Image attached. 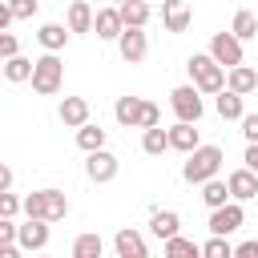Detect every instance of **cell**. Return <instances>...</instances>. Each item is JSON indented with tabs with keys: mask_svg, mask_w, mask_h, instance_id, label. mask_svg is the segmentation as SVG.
I'll return each instance as SVG.
<instances>
[{
	"mask_svg": "<svg viewBox=\"0 0 258 258\" xmlns=\"http://www.w3.org/2000/svg\"><path fill=\"white\" fill-rule=\"evenodd\" d=\"M246 165L258 173V145H250V149H246Z\"/></svg>",
	"mask_w": 258,
	"mask_h": 258,
	"instance_id": "obj_39",
	"label": "cell"
},
{
	"mask_svg": "<svg viewBox=\"0 0 258 258\" xmlns=\"http://www.w3.org/2000/svg\"><path fill=\"white\" fill-rule=\"evenodd\" d=\"M226 198H234L230 194V181H202V202L210 206V210H218V206H226Z\"/></svg>",
	"mask_w": 258,
	"mask_h": 258,
	"instance_id": "obj_24",
	"label": "cell"
},
{
	"mask_svg": "<svg viewBox=\"0 0 258 258\" xmlns=\"http://www.w3.org/2000/svg\"><path fill=\"white\" fill-rule=\"evenodd\" d=\"M24 214L28 218H44V222H60L69 214V198L60 189H36L24 198Z\"/></svg>",
	"mask_w": 258,
	"mask_h": 258,
	"instance_id": "obj_2",
	"label": "cell"
},
{
	"mask_svg": "<svg viewBox=\"0 0 258 258\" xmlns=\"http://www.w3.org/2000/svg\"><path fill=\"white\" fill-rule=\"evenodd\" d=\"M161 24H165V32H185L189 28V4L185 0H165L161 4Z\"/></svg>",
	"mask_w": 258,
	"mask_h": 258,
	"instance_id": "obj_9",
	"label": "cell"
},
{
	"mask_svg": "<svg viewBox=\"0 0 258 258\" xmlns=\"http://www.w3.org/2000/svg\"><path fill=\"white\" fill-rule=\"evenodd\" d=\"M218 113H222L226 121H242V117H246V113H242V93L222 89V93H218Z\"/></svg>",
	"mask_w": 258,
	"mask_h": 258,
	"instance_id": "obj_23",
	"label": "cell"
},
{
	"mask_svg": "<svg viewBox=\"0 0 258 258\" xmlns=\"http://www.w3.org/2000/svg\"><path fill=\"white\" fill-rule=\"evenodd\" d=\"M93 32H97L101 40H117V36L125 32L121 8H101V12H97V20H93Z\"/></svg>",
	"mask_w": 258,
	"mask_h": 258,
	"instance_id": "obj_10",
	"label": "cell"
},
{
	"mask_svg": "<svg viewBox=\"0 0 258 258\" xmlns=\"http://www.w3.org/2000/svg\"><path fill=\"white\" fill-rule=\"evenodd\" d=\"M60 77H64L60 56H56V52H44V56L36 60V69H32V89H36L40 97H52V93H60Z\"/></svg>",
	"mask_w": 258,
	"mask_h": 258,
	"instance_id": "obj_4",
	"label": "cell"
},
{
	"mask_svg": "<svg viewBox=\"0 0 258 258\" xmlns=\"http://www.w3.org/2000/svg\"><path fill=\"white\" fill-rule=\"evenodd\" d=\"M198 121H177L173 129H169V145L173 149H181V153H194L198 149V129H194Z\"/></svg>",
	"mask_w": 258,
	"mask_h": 258,
	"instance_id": "obj_15",
	"label": "cell"
},
{
	"mask_svg": "<svg viewBox=\"0 0 258 258\" xmlns=\"http://www.w3.org/2000/svg\"><path fill=\"white\" fill-rule=\"evenodd\" d=\"M117 8H121L125 28H145V24H149V4H145V0H121Z\"/></svg>",
	"mask_w": 258,
	"mask_h": 258,
	"instance_id": "obj_18",
	"label": "cell"
},
{
	"mask_svg": "<svg viewBox=\"0 0 258 258\" xmlns=\"http://www.w3.org/2000/svg\"><path fill=\"white\" fill-rule=\"evenodd\" d=\"M16 242H20V250H44L48 246V222L44 218H28L20 226V234H16Z\"/></svg>",
	"mask_w": 258,
	"mask_h": 258,
	"instance_id": "obj_8",
	"label": "cell"
},
{
	"mask_svg": "<svg viewBox=\"0 0 258 258\" xmlns=\"http://www.w3.org/2000/svg\"><path fill=\"white\" fill-rule=\"evenodd\" d=\"M202 254H206V258H230L234 250H230V242H226V234H214V238H210V242L202 246Z\"/></svg>",
	"mask_w": 258,
	"mask_h": 258,
	"instance_id": "obj_31",
	"label": "cell"
},
{
	"mask_svg": "<svg viewBox=\"0 0 258 258\" xmlns=\"http://www.w3.org/2000/svg\"><path fill=\"white\" fill-rule=\"evenodd\" d=\"M85 169H89V177H93V181H113V177H117V157H113V153H105V149H93Z\"/></svg>",
	"mask_w": 258,
	"mask_h": 258,
	"instance_id": "obj_13",
	"label": "cell"
},
{
	"mask_svg": "<svg viewBox=\"0 0 258 258\" xmlns=\"http://www.w3.org/2000/svg\"><path fill=\"white\" fill-rule=\"evenodd\" d=\"M161 121V113H157V105L153 101H145V113H141V129H153Z\"/></svg>",
	"mask_w": 258,
	"mask_h": 258,
	"instance_id": "obj_35",
	"label": "cell"
},
{
	"mask_svg": "<svg viewBox=\"0 0 258 258\" xmlns=\"http://www.w3.org/2000/svg\"><path fill=\"white\" fill-rule=\"evenodd\" d=\"M8 4H12V16H16V20H28V16L36 12V0H8Z\"/></svg>",
	"mask_w": 258,
	"mask_h": 258,
	"instance_id": "obj_32",
	"label": "cell"
},
{
	"mask_svg": "<svg viewBox=\"0 0 258 258\" xmlns=\"http://www.w3.org/2000/svg\"><path fill=\"white\" fill-rule=\"evenodd\" d=\"M69 32H73V28H64V24H40L36 40H40L48 52H60V48H64V40H69Z\"/></svg>",
	"mask_w": 258,
	"mask_h": 258,
	"instance_id": "obj_20",
	"label": "cell"
},
{
	"mask_svg": "<svg viewBox=\"0 0 258 258\" xmlns=\"http://www.w3.org/2000/svg\"><path fill=\"white\" fill-rule=\"evenodd\" d=\"M141 149L145 153H165V149H173L169 145V129H161V125H153V129H145V137H141Z\"/></svg>",
	"mask_w": 258,
	"mask_h": 258,
	"instance_id": "obj_25",
	"label": "cell"
},
{
	"mask_svg": "<svg viewBox=\"0 0 258 258\" xmlns=\"http://www.w3.org/2000/svg\"><path fill=\"white\" fill-rule=\"evenodd\" d=\"M210 56H214L218 64L234 69V64H242V40H238L234 32H218V36L210 40Z\"/></svg>",
	"mask_w": 258,
	"mask_h": 258,
	"instance_id": "obj_6",
	"label": "cell"
},
{
	"mask_svg": "<svg viewBox=\"0 0 258 258\" xmlns=\"http://www.w3.org/2000/svg\"><path fill=\"white\" fill-rule=\"evenodd\" d=\"M60 121H64L69 129H81V125L89 121V101H85V97H64V101H60Z\"/></svg>",
	"mask_w": 258,
	"mask_h": 258,
	"instance_id": "obj_14",
	"label": "cell"
},
{
	"mask_svg": "<svg viewBox=\"0 0 258 258\" xmlns=\"http://www.w3.org/2000/svg\"><path fill=\"white\" fill-rule=\"evenodd\" d=\"M101 250H105V242L97 234H81L73 242V258H101Z\"/></svg>",
	"mask_w": 258,
	"mask_h": 258,
	"instance_id": "obj_29",
	"label": "cell"
},
{
	"mask_svg": "<svg viewBox=\"0 0 258 258\" xmlns=\"http://www.w3.org/2000/svg\"><path fill=\"white\" fill-rule=\"evenodd\" d=\"M242 226V206L238 202H226L210 214V234H234Z\"/></svg>",
	"mask_w": 258,
	"mask_h": 258,
	"instance_id": "obj_7",
	"label": "cell"
},
{
	"mask_svg": "<svg viewBox=\"0 0 258 258\" xmlns=\"http://www.w3.org/2000/svg\"><path fill=\"white\" fill-rule=\"evenodd\" d=\"M0 52H4V60H8V56H16V36H12V32H4V36H0Z\"/></svg>",
	"mask_w": 258,
	"mask_h": 258,
	"instance_id": "obj_36",
	"label": "cell"
},
{
	"mask_svg": "<svg viewBox=\"0 0 258 258\" xmlns=\"http://www.w3.org/2000/svg\"><path fill=\"white\" fill-rule=\"evenodd\" d=\"M32 69H36V60H24V56H8V64H4V77H8L12 85H20V81H32Z\"/></svg>",
	"mask_w": 258,
	"mask_h": 258,
	"instance_id": "obj_26",
	"label": "cell"
},
{
	"mask_svg": "<svg viewBox=\"0 0 258 258\" xmlns=\"http://www.w3.org/2000/svg\"><path fill=\"white\" fill-rule=\"evenodd\" d=\"M177 226H181V218H177L173 210H157V214L149 218V230H153L161 242H165V238H173V234H177Z\"/></svg>",
	"mask_w": 258,
	"mask_h": 258,
	"instance_id": "obj_22",
	"label": "cell"
},
{
	"mask_svg": "<svg viewBox=\"0 0 258 258\" xmlns=\"http://www.w3.org/2000/svg\"><path fill=\"white\" fill-rule=\"evenodd\" d=\"M89 4H93V0H89Z\"/></svg>",
	"mask_w": 258,
	"mask_h": 258,
	"instance_id": "obj_40",
	"label": "cell"
},
{
	"mask_svg": "<svg viewBox=\"0 0 258 258\" xmlns=\"http://www.w3.org/2000/svg\"><path fill=\"white\" fill-rule=\"evenodd\" d=\"M242 133H246L250 145H258V113H246L242 117Z\"/></svg>",
	"mask_w": 258,
	"mask_h": 258,
	"instance_id": "obj_33",
	"label": "cell"
},
{
	"mask_svg": "<svg viewBox=\"0 0 258 258\" xmlns=\"http://www.w3.org/2000/svg\"><path fill=\"white\" fill-rule=\"evenodd\" d=\"M77 145H81L85 153L101 149V145H105V129H101V125H89V121H85V125L77 129Z\"/></svg>",
	"mask_w": 258,
	"mask_h": 258,
	"instance_id": "obj_27",
	"label": "cell"
},
{
	"mask_svg": "<svg viewBox=\"0 0 258 258\" xmlns=\"http://www.w3.org/2000/svg\"><path fill=\"white\" fill-rule=\"evenodd\" d=\"M198 93L202 89H194V85H181V89L169 93V105H173L177 121H202V97Z\"/></svg>",
	"mask_w": 258,
	"mask_h": 258,
	"instance_id": "obj_5",
	"label": "cell"
},
{
	"mask_svg": "<svg viewBox=\"0 0 258 258\" xmlns=\"http://www.w3.org/2000/svg\"><path fill=\"white\" fill-rule=\"evenodd\" d=\"M226 85H230L234 93H242V97H246V93H254V89H258V73H254V69H246V64H234Z\"/></svg>",
	"mask_w": 258,
	"mask_h": 258,
	"instance_id": "obj_21",
	"label": "cell"
},
{
	"mask_svg": "<svg viewBox=\"0 0 258 258\" xmlns=\"http://www.w3.org/2000/svg\"><path fill=\"white\" fill-rule=\"evenodd\" d=\"M117 48H121V56H125L129 64H137L149 44H145V32H141V28H125V32L117 36Z\"/></svg>",
	"mask_w": 258,
	"mask_h": 258,
	"instance_id": "obj_12",
	"label": "cell"
},
{
	"mask_svg": "<svg viewBox=\"0 0 258 258\" xmlns=\"http://www.w3.org/2000/svg\"><path fill=\"white\" fill-rule=\"evenodd\" d=\"M16 210H20V202H16L8 189H0V218H12Z\"/></svg>",
	"mask_w": 258,
	"mask_h": 258,
	"instance_id": "obj_34",
	"label": "cell"
},
{
	"mask_svg": "<svg viewBox=\"0 0 258 258\" xmlns=\"http://www.w3.org/2000/svg\"><path fill=\"white\" fill-rule=\"evenodd\" d=\"M185 69H189V77H194V85H198L202 93H222V89H226V73H222L226 64H218L214 56H206V52H194Z\"/></svg>",
	"mask_w": 258,
	"mask_h": 258,
	"instance_id": "obj_3",
	"label": "cell"
},
{
	"mask_svg": "<svg viewBox=\"0 0 258 258\" xmlns=\"http://www.w3.org/2000/svg\"><path fill=\"white\" fill-rule=\"evenodd\" d=\"M238 258H258V238H250V242H242L238 250H234Z\"/></svg>",
	"mask_w": 258,
	"mask_h": 258,
	"instance_id": "obj_37",
	"label": "cell"
},
{
	"mask_svg": "<svg viewBox=\"0 0 258 258\" xmlns=\"http://www.w3.org/2000/svg\"><path fill=\"white\" fill-rule=\"evenodd\" d=\"M230 194H234V202H246V198H258V173L246 165V169H234L230 177Z\"/></svg>",
	"mask_w": 258,
	"mask_h": 258,
	"instance_id": "obj_11",
	"label": "cell"
},
{
	"mask_svg": "<svg viewBox=\"0 0 258 258\" xmlns=\"http://www.w3.org/2000/svg\"><path fill=\"white\" fill-rule=\"evenodd\" d=\"M218 169H222V149H218V145H198V149L189 153L181 177H185L189 185H202V181H210Z\"/></svg>",
	"mask_w": 258,
	"mask_h": 258,
	"instance_id": "obj_1",
	"label": "cell"
},
{
	"mask_svg": "<svg viewBox=\"0 0 258 258\" xmlns=\"http://www.w3.org/2000/svg\"><path fill=\"white\" fill-rule=\"evenodd\" d=\"M234 36H238V40L258 36V20H254V12H238V16H234Z\"/></svg>",
	"mask_w": 258,
	"mask_h": 258,
	"instance_id": "obj_30",
	"label": "cell"
},
{
	"mask_svg": "<svg viewBox=\"0 0 258 258\" xmlns=\"http://www.w3.org/2000/svg\"><path fill=\"white\" fill-rule=\"evenodd\" d=\"M113 113H117V121H121V125H141L145 101H141V97H121V101L113 105Z\"/></svg>",
	"mask_w": 258,
	"mask_h": 258,
	"instance_id": "obj_19",
	"label": "cell"
},
{
	"mask_svg": "<svg viewBox=\"0 0 258 258\" xmlns=\"http://www.w3.org/2000/svg\"><path fill=\"white\" fill-rule=\"evenodd\" d=\"M93 20L97 16H93V4L89 0H73L69 4V28L73 32H93Z\"/></svg>",
	"mask_w": 258,
	"mask_h": 258,
	"instance_id": "obj_17",
	"label": "cell"
},
{
	"mask_svg": "<svg viewBox=\"0 0 258 258\" xmlns=\"http://www.w3.org/2000/svg\"><path fill=\"white\" fill-rule=\"evenodd\" d=\"M165 254H169V258H198L202 246L189 242V238H181V234H173V238H165Z\"/></svg>",
	"mask_w": 258,
	"mask_h": 258,
	"instance_id": "obj_28",
	"label": "cell"
},
{
	"mask_svg": "<svg viewBox=\"0 0 258 258\" xmlns=\"http://www.w3.org/2000/svg\"><path fill=\"white\" fill-rule=\"evenodd\" d=\"M113 246H117L121 258H145V238H141L137 230H117Z\"/></svg>",
	"mask_w": 258,
	"mask_h": 258,
	"instance_id": "obj_16",
	"label": "cell"
},
{
	"mask_svg": "<svg viewBox=\"0 0 258 258\" xmlns=\"http://www.w3.org/2000/svg\"><path fill=\"white\" fill-rule=\"evenodd\" d=\"M12 20H16V16H12V4H0V32H4Z\"/></svg>",
	"mask_w": 258,
	"mask_h": 258,
	"instance_id": "obj_38",
	"label": "cell"
}]
</instances>
